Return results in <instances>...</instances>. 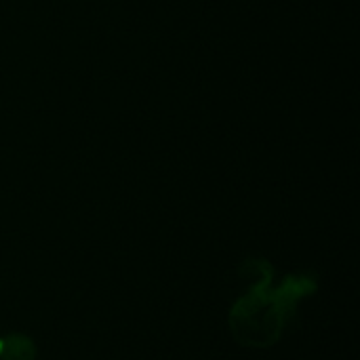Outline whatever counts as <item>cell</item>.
I'll return each instance as SVG.
<instances>
[{
  "label": "cell",
  "instance_id": "cell-1",
  "mask_svg": "<svg viewBox=\"0 0 360 360\" xmlns=\"http://www.w3.org/2000/svg\"><path fill=\"white\" fill-rule=\"evenodd\" d=\"M36 344L23 333L0 338V360H36Z\"/></svg>",
  "mask_w": 360,
  "mask_h": 360
}]
</instances>
